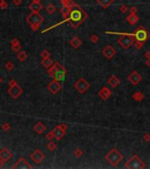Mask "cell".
<instances>
[{
	"label": "cell",
	"mask_w": 150,
	"mask_h": 169,
	"mask_svg": "<svg viewBox=\"0 0 150 169\" xmlns=\"http://www.w3.org/2000/svg\"><path fill=\"white\" fill-rule=\"evenodd\" d=\"M76 9H72V10H71L70 13H69V16L65 20L62 21V22H60L59 24H56L55 25V26H51V27L47 28V29L44 30V31H42V33H45V32L48 31V30L52 29V28L55 27V26H59V25L62 24V23H65V22H70L71 26H72L75 29H76V28L88 18V14H87L78 5H76Z\"/></svg>",
	"instance_id": "obj_1"
},
{
	"label": "cell",
	"mask_w": 150,
	"mask_h": 169,
	"mask_svg": "<svg viewBox=\"0 0 150 169\" xmlns=\"http://www.w3.org/2000/svg\"><path fill=\"white\" fill-rule=\"evenodd\" d=\"M123 156L116 148H113L106 154L105 156V160L108 161L112 166H117L119 163L122 161Z\"/></svg>",
	"instance_id": "obj_2"
},
{
	"label": "cell",
	"mask_w": 150,
	"mask_h": 169,
	"mask_svg": "<svg viewBox=\"0 0 150 169\" xmlns=\"http://www.w3.org/2000/svg\"><path fill=\"white\" fill-rule=\"evenodd\" d=\"M26 21L28 24L31 26L32 29L33 31H37L41 25V23L44 21V18L39 14V12H32L27 18H26Z\"/></svg>",
	"instance_id": "obj_3"
},
{
	"label": "cell",
	"mask_w": 150,
	"mask_h": 169,
	"mask_svg": "<svg viewBox=\"0 0 150 169\" xmlns=\"http://www.w3.org/2000/svg\"><path fill=\"white\" fill-rule=\"evenodd\" d=\"M125 167L129 169H142L146 167V164L139 158L138 155H133L126 161Z\"/></svg>",
	"instance_id": "obj_4"
},
{
	"label": "cell",
	"mask_w": 150,
	"mask_h": 169,
	"mask_svg": "<svg viewBox=\"0 0 150 169\" xmlns=\"http://www.w3.org/2000/svg\"><path fill=\"white\" fill-rule=\"evenodd\" d=\"M134 38L135 40L140 41L141 42H145L147 39L150 38V33L142 26H140L137 30L134 32Z\"/></svg>",
	"instance_id": "obj_5"
},
{
	"label": "cell",
	"mask_w": 150,
	"mask_h": 169,
	"mask_svg": "<svg viewBox=\"0 0 150 169\" xmlns=\"http://www.w3.org/2000/svg\"><path fill=\"white\" fill-rule=\"evenodd\" d=\"M135 41V38L133 36H130V35H121L120 38L118 40L119 44L125 49H128L133 44Z\"/></svg>",
	"instance_id": "obj_6"
},
{
	"label": "cell",
	"mask_w": 150,
	"mask_h": 169,
	"mask_svg": "<svg viewBox=\"0 0 150 169\" xmlns=\"http://www.w3.org/2000/svg\"><path fill=\"white\" fill-rule=\"evenodd\" d=\"M74 86L80 93H83V92H85L89 88H90V85L84 79H83V78H81V79H79L76 83H75Z\"/></svg>",
	"instance_id": "obj_7"
},
{
	"label": "cell",
	"mask_w": 150,
	"mask_h": 169,
	"mask_svg": "<svg viewBox=\"0 0 150 169\" xmlns=\"http://www.w3.org/2000/svg\"><path fill=\"white\" fill-rule=\"evenodd\" d=\"M30 157H31L32 160L34 163H36V164H40V163H41L42 161L45 159V156H44L43 152L40 150H39V149L35 150L34 152L30 155Z\"/></svg>",
	"instance_id": "obj_8"
},
{
	"label": "cell",
	"mask_w": 150,
	"mask_h": 169,
	"mask_svg": "<svg viewBox=\"0 0 150 169\" xmlns=\"http://www.w3.org/2000/svg\"><path fill=\"white\" fill-rule=\"evenodd\" d=\"M23 92V90L19 85H15L13 86H10V88L8 89V93L14 99H18L19 96H20V94Z\"/></svg>",
	"instance_id": "obj_9"
},
{
	"label": "cell",
	"mask_w": 150,
	"mask_h": 169,
	"mask_svg": "<svg viewBox=\"0 0 150 169\" xmlns=\"http://www.w3.org/2000/svg\"><path fill=\"white\" fill-rule=\"evenodd\" d=\"M12 169H33V166L25 159H20L12 166Z\"/></svg>",
	"instance_id": "obj_10"
},
{
	"label": "cell",
	"mask_w": 150,
	"mask_h": 169,
	"mask_svg": "<svg viewBox=\"0 0 150 169\" xmlns=\"http://www.w3.org/2000/svg\"><path fill=\"white\" fill-rule=\"evenodd\" d=\"M47 89H48L49 92H52L53 94H56L57 92H59L62 90V85L59 83V81L54 80L47 85Z\"/></svg>",
	"instance_id": "obj_11"
},
{
	"label": "cell",
	"mask_w": 150,
	"mask_h": 169,
	"mask_svg": "<svg viewBox=\"0 0 150 169\" xmlns=\"http://www.w3.org/2000/svg\"><path fill=\"white\" fill-rule=\"evenodd\" d=\"M141 79H142L141 76H140L136 71H133V72L128 76V80H129L133 85H138L139 83L141 81Z\"/></svg>",
	"instance_id": "obj_12"
},
{
	"label": "cell",
	"mask_w": 150,
	"mask_h": 169,
	"mask_svg": "<svg viewBox=\"0 0 150 169\" xmlns=\"http://www.w3.org/2000/svg\"><path fill=\"white\" fill-rule=\"evenodd\" d=\"M102 54H103L107 59H111V58L113 57V56L116 54V50L111 45H108L102 50Z\"/></svg>",
	"instance_id": "obj_13"
},
{
	"label": "cell",
	"mask_w": 150,
	"mask_h": 169,
	"mask_svg": "<svg viewBox=\"0 0 150 169\" xmlns=\"http://www.w3.org/2000/svg\"><path fill=\"white\" fill-rule=\"evenodd\" d=\"M111 95H112V91L106 86H104L98 92V96L104 100H107L108 98L111 97Z\"/></svg>",
	"instance_id": "obj_14"
},
{
	"label": "cell",
	"mask_w": 150,
	"mask_h": 169,
	"mask_svg": "<svg viewBox=\"0 0 150 169\" xmlns=\"http://www.w3.org/2000/svg\"><path fill=\"white\" fill-rule=\"evenodd\" d=\"M12 157V153L6 148H4L0 151V159L3 160V162L6 163Z\"/></svg>",
	"instance_id": "obj_15"
},
{
	"label": "cell",
	"mask_w": 150,
	"mask_h": 169,
	"mask_svg": "<svg viewBox=\"0 0 150 169\" xmlns=\"http://www.w3.org/2000/svg\"><path fill=\"white\" fill-rule=\"evenodd\" d=\"M58 70H66V69L64 68V67L62 66V65L60 63L56 62V63H54V64L52 65L51 67H50L49 70L47 71V73H48V75H49V76L53 77V76L55 75V72H56Z\"/></svg>",
	"instance_id": "obj_16"
},
{
	"label": "cell",
	"mask_w": 150,
	"mask_h": 169,
	"mask_svg": "<svg viewBox=\"0 0 150 169\" xmlns=\"http://www.w3.org/2000/svg\"><path fill=\"white\" fill-rule=\"evenodd\" d=\"M52 131H53L54 136H55V139L56 140H61L62 138H63L64 135H65V133H66V131L62 130L59 125L54 128V129Z\"/></svg>",
	"instance_id": "obj_17"
},
{
	"label": "cell",
	"mask_w": 150,
	"mask_h": 169,
	"mask_svg": "<svg viewBox=\"0 0 150 169\" xmlns=\"http://www.w3.org/2000/svg\"><path fill=\"white\" fill-rule=\"evenodd\" d=\"M66 73H67V71L66 70H58L52 78L54 79V80L62 81V80H64V79H65Z\"/></svg>",
	"instance_id": "obj_18"
},
{
	"label": "cell",
	"mask_w": 150,
	"mask_h": 169,
	"mask_svg": "<svg viewBox=\"0 0 150 169\" xmlns=\"http://www.w3.org/2000/svg\"><path fill=\"white\" fill-rule=\"evenodd\" d=\"M126 21L129 23L130 25L133 26L139 21V17L136 13H130V15H128L126 17Z\"/></svg>",
	"instance_id": "obj_19"
},
{
	"label": "cell",
	"mask_w": 150,
	"mask_h": 169,
	"mask_svg": "<svg viewBox=\"0 0 150 169\" xmlns=\"http://www.w3.org/2000/svg\"><path fill=\"white\" fill-rule=\"evenodd\" d=\"M42 8H43V6H42V5L40 3H35V2H33V3H31L29 5V9L33 12H39Z\"/></svg>",
	"instance_id": "obj_20"
},
{
	"label": "cell",
	"mask_w": 150,
	"mask_h": 169,
	"mask_svg": "<svg viewBox=\"0 0 150 169\" xmlns=\"http://www.w3.org/2000/svg\"><path fill=\"white\" fill-rule=\"evenodd\" d=\"M107 83H108V84L110 85L112 87L115 88V87L117 86V85H119V83H120V80H119V79H118V78L116 77V76H112V77H111L110 79H108Z\"/></svg>",
	"instance_id": "obj_21"
},
{
	"label": "cell",
	"mask_w": 150,
	"mask_h": 169,
	"mask_svg": "<svg viewBox=\"0 0 150 169\" xmlns=\"http://www.w3.org/2000/svg\"><path fill=\"white\" fill-rule=\"evenodd\" d=\"M33 129H34L35 131H36L38 134H42V133L44 132V131H46V129H47V127H46L45 125H44L42 122H38V123L36 124V125L34 126V128H33Z\"/></svg>",
	"instance_id": "obj_22"
},
{
	"label": "cell",
	"mask_w": 150,
	"mask_h": 169,
	"mask_svg": "<svg viewBox=\"0 0 150 169\" xmlns=\"http://www.w3.org/2000/svg\"><path fill=\"white\" fill-rule=\"evenodd\" d=\"M69 43H70V45L72 46L74 49H78V48L81 46L82 44V41L80 40L79 38H78L77 36H74L73 37L72 40L69 42Z\"/></svg>",
	"instance_id": "obj_23"
},
{
	"label": "cell",
	"mask_w": 150,
	"mask_h": 169,
	"mask_svg": "<svg viewBox=\"0 0 150 169\" xmlns=\"http://www.w3.org/2000/svg\"><path fill=\"white\" fill-rule=\"evenodd\" d=\"M98 5H101L104 9L108 8L109 5H111L114 2V0H96Z\"/></svg>",
	"instance_id": "obj_24"
},
{
	"label": "cell",
	"mask_w": 150,
	"mask_h": 169,
	"mask_svg": "<svg viewBox=\"0 0 150 169\" xmlns=\"http://www.w3.org/2000/svg\"><path fill=\"white\" fill-rule=\"evenodd\" d=\"M71 10H72V9H70V8H69V7L64 6L63 5V6L60 9V12L62 13V15L63 16V18L67 19V18L69 16V13H70Z\"/></svg>",
	"instance_id": "obj_25"
},
{
	"label": "cell",
	"mask_w": 150,
	"mask_h": 169,
	"mask_svg": "<svg viewBox=\"0 0 150 169\" xmlns=\"http://www.w3.org/2000/svg\"><path fill=\"white\" fill-rule=\"evenodd\" d=\"M132 97H133V99H134L135 101H141L142 99L145 98V95H144L141 92H136L133 94Z\"/></svg>",
	"instance_id": "obj_26"
},
{
	"label": "cell",
	"mask_w": 150,
	"mask_h": 169,
	"mask_svg": "<svg viewBox=\"0 0 150 169\" xmlns=\"http://www.w3.org/2000/svg\"><path fill=\"white\" fill-rule=\"evenodd\" d=\"M41 64L43 65V66L45 67V68L48 69V68H50V67H51L52 65L54 64V62H53V60L50 59L49 57L48 58H45V59H43L41 61Z\"/></svg>",
	"instance_id": "obj_27"
},
{
	"label": "cell",
	"mask_w": 150,
	"mask_h": 169,
	"mask_svg": "<svg viewBox=\"0 0 150 169\" xmlns=\"http://www.w3.org/2000/svg\"><path fill=\"white\" fill-rule=\"evenodd\" d=\"M61 1H62V4L64 5V6H67L70 9H73L76 7V4H75L72 0H61Z\"/></svg>",
	"instance_id": "obj_28"
},
{
	"label": "cell",
	"mask_w": 150,
	"mask_h": 169,
	"mask_svg": "<svg viewBox=\"0 0 150 169\" xmlns=\"http://www.w3.org/2000/svg\"><path fill=\"white\" fill-rule=\"evenodd\" d=\"M18 58H19V61L24 62L25 60L27 58V54L26 53V51H20V52L18 54Z\"/></svg>",
	"instance_id": "obj_29"
},
{
	"label": "cell",
	"mask_w": 150,
	"mask_h": 169,
	"mask_svg": "<svg viewBox=\"0 0 150 169\" xmlns=\"http://www.w3.org/2000/svg\"><path fill=\"white\" fill-rule=\"evenodd\" d=\"M46 10H47V12H48L49 14H53L54 12L56 11V8H55V6L54 5H52V4H50L47 6V8H46Z\"/></svg>",
	"instance_id": "obj_30"
},
{
	"label": "cell",
	"mask_w": 150,
	"mask_h": 169,
	"mask_svg": "<svg viewBox=\"0 0 150 169\" xmlns=\"http://www.w3.org/2000/svg\"><path fill=\"white\" fill-rule=\"evenodd\" d=\"M133 45H134V47H135V49H140L142 47H143L144 42H140V41L135 40L134 42H133Z\"/></svg>",
	"instance_id": "obj_31"
},
{
	"label": "cell",
	"mask_w": 150,
	"mask_h": 169,
	"mask_svg": "<svg viewBox=\"0 0 150 169\" xmlns=\"http://www.w3.org/2000/svg\"><path fill=\"white\" fill-rule=\"evenodd\" d=\"M74 155L76 156V158L82 157V156L83 155V150H82V149H80V148H76V150H75V152H74Z\"/></svg>",
	"instance_id": "obj_32"
},
{
	"label": "cell",
	"mask_w": 150,
	"mask_h": 169,
	"mask_svg": "<svg viewBox=\"0 0 150 169\" xmlns=\"http://www.w3.org/2000/svg\"><path fill=\"white\" fill-rule=\"evenodd\" d=\"M47 148L48 149L49 151H55L56 149V145L54 142H50L48 145H47Z\"/></svg>",
	"instance_id": "obj_33"
},
{
	"label": "cell",
	"mask_w": 150,
	"mask_h": 169,
	"mask_svg": "<svg viewBox=\"0 0 150 169\" xmlns=\"http://www.w3.org/2000/svg\"><path fill=\"white\" fill-rule=\"evenodd\" d=\"M40 56L42 57V59H45V58H48L50 56V53L48 52L47 50H43L41 52V54H40Z\"/></svg>",
	"instance_id": "obj_34"
},
{
	"label": "cell",
	"mask_w": 150,
	"mask_h": 169,
	"mask_svg": "<svg viewBox=\"0 0 150 169\" xmlns=\"http://www.w3.org/2000/svg\"><path fill=\"white\" fill-rule=\"evenodd\" d=\"M12 49L13 51H15V52H19V51H20V49H21V45L19 43L16 44V45H12Z\"/></svg>",
	"instance_id": "obj_35"
},
{
	"label": "cell",
	"mask_w": 150,
	"mask_h": 169,
	"mask_svg": "<svg viewBox=\"0 0 150 169\" xmlns=\"http://www.w3.org/2000/svg\"><path fill=\"white\" fill-rule=\"evenodd\" d=\"M98 40H99V38L97 35H93L90 36V42H91L92 43H97V42H98Z\"/></svg>",
	"instance_id": "obj_36"
},
{
	"label": "cell",
	"mask_w": 150,
	"mask_h": 169,
	"mask_svg": "<svg viewBox=\"0 0 150 169\" xmlns=\"http://www.w3.org/2000/svg\"><path fill=\"white\" fill-rule=\"evenodd\" d=\"M2 129H3V130L5 131H8L9 129H11V125L8 123V122H5V123H4L3 125H2Z\"/></svg>",
	"instance_id": "obj_37"
},
{
	"label": "cell",
	"mask_w": 150,
	"mask_h": 169,
	"mask_svg": "<svg viewBox=\"0 0 150 169\" xmlns=\"http://www.w3.org/2000/svg\"><path fill=\"white\" fill-rule=\"evenodd\" d=\"M5 68H6L8 71H12V69L14 68V64L12 63V62H8V63L5 64Z\"/></svg>",
	"instance_id": "obj_38"
},
{
	"label": "cell",
	"mask_w": 150,
	"mask_h": 169,
	"mask_svg": "<svg viewBox=\"0 0 150 169\" xmlns=\"http://www.w3.org/2000/svg\"><path fill=\"white\" fill-rule=\"evenodd\" d=\"M119 10H120V12H122V13H126L129 9H128V7L126 6V5H122L120 6V8H119Z\"/></svg>",
	"instance_id": "obj_39"
},
{
	"label": "cell",
	"mask_w": 150,
	"mask_h": 169,
	"mask_svg": "<svg viewBox=\"0 0 150 169\" xmlns=\"http://www.w3.org/2000/svg\"><path fill=\"white\" fill-rule=\"evenodd\" d=\"M54 138H55V136H54L53 131H51V132L47 133V134L46 135V138H47V139H48V140H52Z\"/></svg>",
	"instance_id": "obj_40"
},
{
	"label": "cell",
	"mask_w": 150,
	"mask_h": 169,
	"mask_svg": "<svg viewBox=\"0 0 150 169\" xmlns=\"http://www.w3.org/2000/svg\"><path fill=\"white\" fill-rule=\"evenodd\" d=\"M143 140L146 142H149L150 141V134L148 133H147V134H145L143 136Z\"/></svg>",
	"instance_id": "obj_41"
},
{
	"label": "cell",
	"mask_w": 150,
	"mask_h": 169,
	"mask_svg": "<svg viewBox=\"0 0 150 169\" xmlns=\"http://www.w3.org/2000/svg\"><path fill=\"white\" fill-rule=\"evenodd\" d=\"M22 3V0H12V4L16 6H19V5H21Z\"/></svg>",
	"instance_id": "obj_42"
},
{
	"label": "cell",
	"mask_w": 150,
	"mask_h": 169,
	"mask_svg": "<svg viewBox=\"0 0 150 169\" xmlns=\"http://www.w3.org/2000/svg\"><path fill=\"white\" fill-rule=\"evenodd\" d=\"M137 8L135 6H132L131 8H130V12L131 13H137Z\"/></svg>",
	"instance_id": "obj_43"
},
{
	"label": "cell",
	"mask_w": 150,
	"mask_h": 169,
	"mask_svg": "<svg viewBox=\"0 0 150 169\" xmlns=\"http://www.w3.org/2000/svg\"><path fill=\"white\" fill-rule=\"evenodd\" d=\"M19 40H18V39H13V40L11 41V44H12V45H16V44H19Z\"/></svg>",
	"instance_id": "obj_44"
},
{
	"label": "cell",
	"mask_w": 150,
	"mask_h": 169,
	"mask_svg": "<svg viewBox=\"0 0 150 169\" xmlns=\"http://www.w3.org/2000/svg\"><path fill=\"white\" fill-rule=\"evenodd\" d=\"M61 127V129H62V130H64V131H67V129H68V127H67V125L66 124H64V123H62V124H60L59 125Z\"/></svg>",
	"instance_id": "obj_45"
},
{
	"label": "cell",
	"mask_w": 150,
	"mask_h": 169,
	"mask_svg": "<svg viewBox=\"0 0 150 169\" xmlns=\"http://www.w3.org/2000/svg\"><path fill=\"white\" fill-rule=\"evenodd\" d=\"M8 85H10V86H13V85H17V82H16V80H14V79H12V80L9 81Z\"/></svg>",
	"instance_id": "obj_46"
},
{
	"label": "cell",
	"mask_w": 150,
	"mask_h": 169,
	"mask_svg": "<svg viewBox=\"0 0 150 169\" xmlns=\"http://www.w3.org/2000/svg\"><path fill=\"white\" fill-rule=\"evenodd\" d=\"M7 7H8V4H7L5 1L4 2V3L2 4L1 5H0V8H1V9H6Z\"/></svg>",
	"instance_id": "obj_47"
},
{
	"label": "cell",
	"mask_w": 150,
	"mask_h": 169,
	"mask_svg": "<svg viewBox=\"0 0 150 169\" xmlns=\"http://www.w3.org/2000/svg\"><path fill=\"white\" fill-rule=\"evenodd\" d=\"M144 56H145L147 59H149V58H150V51L149 50L147 51V52L145 53V55H144Z\"/></svg>",
	"instance_id": "obj_48"
},
{
	"label": "cell",
	"mask_w": 150,
	"mask_h": 169,
	"mask_svg": "<svg viewBox=\"0 0 150 169\" xmlns=\"http://www.w3.org/2000/svg\"><path fill=\"white\" fill-rule=\"evenodd\" d=\"M5 162H3V160H2L1 159H0V168H2L4 166V165H5Z\"/></svg>",
	"instance_id": "obj_49"
},
{
	"label": "cell",
	"mask_w": 150,
	"mask_h": 169,
	"mask_svg": "<svg viewBox=\"0 0 150 169\" xmlns=\"http://www.w3.org/2000/svg\"><path fill=\"white\" fill-rule=\"evenodd\" d=\"M146 64H147L148 67H150V58L149 59H147V61H146Z\"/></svg>",
	"instance_id": "obj_50"
},
{
	"label": "cell",
	"mask_w": 150,
	"mask_h": 169,
	"mask_svg": "<svg viewBox=\"0 0 150 169\" xmlns=\"http://www.w3.org/2000/svg\"><path fill=\"white\" fill-rule=\"evenodd\" d=\"M32 1H33V2H35V3H40V2L41 1V0H32Z\"/></svg>",
	"instance_id": "obj_51"
},
{
	"label": "cell",
	"mask_w": 150,
	"mask_h": 169,
	"mask_svg": "<svg viewBox=\"0 0 150 169\" xmlns=\"http://www.w3.org/2000/svg\"><path fill=\"white\" fill-rule=\"evenodd\" d=\"M4 2H5V0H0V5H1L2 4L4 3Z\"/></svg>",
	"instance_id": "obj_52"
},
{
	"label": "cell",
	"mask_w": 150,
	"mask_h": 169,
	"mask_svg": "<svg viewBox=\"0 0 150 169\" xmlns=\"http://www.w3.org/2000/svg\"><path fill=\"white\" fill-rule=\"evenodd\" d=\"M2 82H3V79H2L1 78H0V84H1Z\"/></svg>",
	"instance_id": "obj_53"
}]
</instances>
